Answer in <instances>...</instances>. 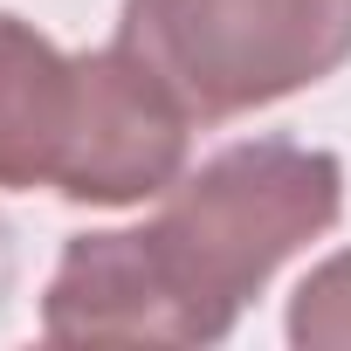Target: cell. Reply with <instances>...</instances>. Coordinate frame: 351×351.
Instances as JSON below:
<instances>
[{
	"label": "cell",
	"instance_id": "cell-1",
	"mask_svg": "<svg viewBox=\"0 0 351 351\" xmlns=\"http://www.w3.org/2000/svg\"><path fill=\"white\" fill-rule=\"evenodd\" d=\"M344 207V165L310 145H234L172 180L152 228L76 234L42 303L56 344H214L241 303Z\"/></svg>",
	"mask_w": 351,
	"mask_h": 351
},
{
	"label": "cell",
	"instance_id": "cell-4",
	"mask_svg": "<svg viewBox=\"0 0 351 351\" xmlns=\"http://www.w3.org/2000/svg\"><path fill=\"white\" fill-rule=\"evenodd\" d=\"M289 337L296 344H317V351L351 344V255H337L317 276H303V289L289 303Z\"/></svg>",
	"mask_w": 351,
	"mask_h": 351
},
{
	"label": "cell",
	"instance_id": "cell-3",
	"mask_svg": "<svg viewBox=\"0 0 351 351\" xmlns=\"http://www.w3.org/2000/svg\"><path fill=\"white\" fill-rule=\"evenodd\" d=\"M117 42L186 117L221 124L330 76L351 56V0H131Z\"/></svg>",
	"mask_w": 351,
	"mask_h": 351
},
{
	"label": "cell",
	"instance_id": "cell-2",
	"mask_svg": "<svg viewBox=\"0 0 351 351\" xmlns=\"http://www.w3.org/2000/svg\"><path fill=\"white\" fill-rule=\"evenodd\" d=\"M186 104L145 56L97 49L62 56L28 21L0 14V186L62 193L90 207H131L180 180Z\"/></svg>",
	"mask_w": 351,
	"mask_h": 351
}]
</instances>
